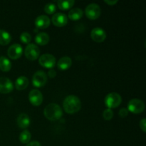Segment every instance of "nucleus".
<instances>
[{"label": "nucleus", "mask_w": 146, "mask_h": 146, "mask_svg": "<svg viewBox=\"0 0 146 146\" xmlns=\"http://www.w3.org/2000/svg\"><path fill=\"white\" fill-rule=\"evenodd\" d=\"M56 72L53 68L50 69L48 72V75L50 78H54L56 76Z\"/></svg>", "instance_id": "obj_30"}, {"label": "nucleus", "mask_w": 146, "mask_h": 146, "mask_svg": "<svg viewBox=\"0 0 146 146\" xmlns=\"http://www.w3.org/2000/svg\"><path fill=\"white\" fill-rule=\"evenodd\" d=\"M23 53V48L19 44H12L9 47L7 50V55L11 59H18L21 56Z\"/></svg>", "instance_id": "obj_9"}, {"label": "nucleus", "mask_w": 146, "mask_h": 146, "mask_svg": "<svg viewBox=\"0 0 146 146\" xmlns=\"http://www.w3.org/2000/svg\"><path fill=\"white\" fill-rule=\"evenodd\" d=\"M31 133L28 131V130H24L22 132L20 133L19 135V141L21 143L25 144L29 143L30 140H31Z\"/></svg>", "instance_id": "obj_23"}, {"label": "nucleus", "mask_w": 146, "mask_h": 146, "mask_svg": "<svg viewBox=\"0 0 146 146\" xmlns=\"http://www.w3.org/2000/svg\"><path fill=\"white\" fill-rule=\"evenodd\" d=\"M85 13L86 17L90 19H96L101 15V7L96 3H91L86 7L85 9Z\"/></svg>", "instance_id": "obj_5"}, {"label": "nucleus", "mask_w": 146, "mask_h": 146, "mask_svg": "<svg viewBox=\"0 0 146 146\" xmlns=\"http://www.w3.org/2000/svg\"><path fill=\"white\" fill-rule=\"evenodd\" d=\"M75 4V1L74 0H68V1H62L59 0L57 1V5L58 8L61 10H67L73 7Z\"/></svg>", "instance_id": "obj_22"}, {"label": "nucleus", "mask_w": 146, "mask_h": 146, "mask_svg": "<svg viewBox=\"0 0 146 146\" xmlns=\"http://www.w3.org/2000/svg\"><path fill=\"white\" fill-rule=\"evenodd\" d=\"M72 64V60L69 56H63L58 60L57 66L61 70H67L71 67Z\"/></svg>", "instance_id": "obj_16"}, {"label": "nucleus", "mask_w": 146, "mask_h": 146, "mask_svg": "<svg viewBox=\"0 0 146 146\" xmlns=\"http://www.w3.org/2000/svg\"><path fill=\"white\" fill-rule=\"evenodd\" d=\"M38 62L44 68L51 69L56 64V58L52 54H44L39 57Z\"/></svg>", "instance_id": "obj_7"}, {"label": "nucleus", "mask_w": 146, "mask_h": 146, "mask_svg": "<svg viewBox=\"0 0 146 146\" xmlns=\"http://www.w3.org/2000/svg\"><path fill=\"white\" fill-rule=\"evenodd\" d=\"M17 125L19 128H27L29 126L30 123H31V121H30V118L27 114L26 113H21L17 118Z\"/></svg>", "instance_id": "obj_15"}, {"label": "nucleus", "mask_w": 146, "mask_h": 146, "mask_svg": "<svg viewBox=\"0 0 146 146\" xmlns=\"http://www.w3.org/2000/svg\"><path fill=\"white\" fill-rule=\"evenodd\" d=\"M127 109L133 113H141L145 109V104L141 100L138 99V98H133V99L129 101Z\"/></svg>", "instance_id": "obj_4"}, {"label": "nucleus", "mask_w": 146, "mask_h": 146, "mask_svg": "<svg viewBox=\"0 0 146 146\" xmlns=\"http://www.w3.org/2000/svg\"><path fill=\"white\" fill-rule=\"evenodd\" d=\"M47 81V76L46 73L43 71H38L34 74L32 77L33 85L37 88L45 86Z\"/></svg>", "instance_id": "obj_8"}, {"label": "nucleus", "mask_w": 146, "mask_h": 146, "mask_svg": "<svg viewBox=\"0 0 146 146\" xmlns=\"http://www.w3.org/2000/svg\"><path fill=\"white\" fill-rule=\"evenodd\" d=\"M64 109L67 113L74 114L80 111L81 108V100L78 97L74 95L68 96L63 102Z\"/></svg>", "instance_id": "obj_1"}, {"label": "nucleus", "mask_w": 146, "mask_h": 146, "mask_svg": "<svg viewBox=\"0 0 146 146\" xmlns=\"http://www.w3.org/2000/svg\"><path fill=\"white\" fill-rule=\"evenodd\" d=\"M44 10L46 14H53V13L55 12L56 10V7L55 4H53V3H48V4H46L45 7H44Z\"/></svg>", "instance_id": "obj_24"}, {"label": "nucleus", "mask_w": 146, "mask_h": 146, "mask_svg": "<svg viewBox=\"0 0 146 146\" xmlns=\"http://www.w3.org/2000/svg\"><path fill=\"white\" fill-rule=\"evenodd\" d=\"M103 117L106 121H110L113 117V111H112V109L106 108L103 113Z\"/></svg>", "instance_id": "obj_26"}, {"label": "nucleus", "mask_w": 146, "mask_h": 146, "mask_svg": "<svg viewBox=\"0 0 146 146\" xmlns=\"http://www.w3.org/2000/svg\"><path fill=\"white\" fill-rule=\"evenodd\" d=\"M29 85V79L26 76H19L15 81V88L18 91L26 89Z\"/></svg>", "instance_id": "obj_18"}, {"label": "nucleus", "mask_w": 146, "mask_h": 146, "mask_svg": "<svg viewBox=\"0 0 146 146\" xmlns=\"http://www.w3.org/2000/svg\"><path fill=\"white\" fill-rule=\"evenodd\" d=\"M11 34L5 30L0 29V45L5 46L11 42Z\"/></svg>", "instance_id": "obj_20"}, {"label": "nucleus", "mask_w": 146, "mask_h": 146, "mask_svg": "<svg viewBox=\"0 0 146 146\" xmlns=\"http://www.w3.org/2000/svg\"><path fill=\"white\" fill-rule=\"evenodd\" d=\"M104 101L108 108L111 109V108H115L119 106L122 101V98L118 93L112 92L108 94L106 96Z\"/></svg>", "instance_id": "obj_3"}, {"label": "nucleus", "mask_w": 146, "mask_h": 146, "mask_svg": "<svg viewBox=\"0 0 146 146\" xmlns=\"http://www.w3.org/2000/svg\"><path fill=\"white\" fill-rule=\"evenodd\" d=\"M104 2H105L106 4H108V5L113 6L118 2V0H112V1H111V0H106V1H104Z\"/></svg>", "instance_id": "obj_31"}, {"label": "nucleus", "mask_w": 146, "mask_h": 146, "mask_svg": "<svg viewBox=\"0 0 146 146\" xmlns=\"http://www.w3.org/2000/svg\"><path fill=\"white\" fill-rule=\"evenodd\" d=\"M119 115L121 118H125L128 115V110L127 108H122L119 111Z\"/></svg>", "instance_id": "obj_27"}, {"label": "nucleus", "mask_w": 146, "mask_h": 146, "mask_svg": "<svg viewBox=\"0 0 146 146\" xmlns=\"http://www.w3.org/2000/svg\"><path fill=\"white\" fill-rule=\"evenodd\" d=\"M14 90L12 81L7 77H0V93L9 94Z\"/></svg>", "instance_id": "obj_11"}, {"label": "nucleus", "mask_w": 146, "mask_h": 146, "mask_svg": "<svg viewBox=\"0 0 146 146\" xmlns=\"http://www.w3.org/2000/svg\"><path fill=\"white\" fill-rule=\"evenodd\" d=\"M24 54L29 60L34 61V60L37 59L38 57L39 56L40 49L38 46H36V44H29L26 47Z\"/></svg>", "instance_id": "obj_6"}, {"label": "nucleus", "mask_w": 146, "mask_h": 146, "mask_svg": "<svg viewBox=\"0 0 146 146\" xmlns=\"http://www.w3.org/2000/svg\"><path fill=\"white\" fill-rule=\"evenodd\" d=\"M29 99L30 103L35 106H40L43 102V95L38 89H33L29 94Z\"/></svg>", "instance_id": "obj_10"}, {"label": "nucleus", "mask_w": 146, "mask_h": 146, "mask_svg": "<svg viewBox=\"0 0 146 146\" xmlns=\"http://www.w3.org/2000/svg\"><path fill=\"white\" fill-rule=\"evenodd\" d=\"M49 36L46 32H41L37 34L35 37V41L37 44L41 46L46 45L49 42Z\"/></svg>", "instance_id": "obj_17"}, {"label": "nucleus", "mask_w": 146, "mask_h": 146, "mask_svg": "<svg viewBox=\"0 0 146 146\" xmlns=\"http://www.w3.org/2000/svg\"><path fill=\"white\" fill-rule=\"evenodd\" d=\"M26 146H41V144H40V143L38 141H33L31 142L28 143Z\"/></svg>", "instance_id": "obj_29"}, {"label": "nucleus", "mask_w": 146, "mask_h": 146, "mask_svg": "<svg viewBox=\"0 0 146 146\" xmlns=\"http://www.w3.org/2000/svg\"><path fill=\"white\" fill-rule=\"evenodd\" d=\"M20 40L24 44H29L31 41V34L28 32H23L20 36Z\"/></svg>", "instance_id": "obj_25"}, {"label": "nucleus", "mask_w": 146, "mask_h": 146, "mask_svg": "<svg viewBox=\"0 0 146 146\" xmlns=\"http://www.w3.org/2000/svg\"><path fill=\"white\" fill-rule=\"evenodd\" d=\"M44 114L46 118L50 121H57L62 117L63 111L58 104L51 103L45 107Z\"/></svg>", "instance_id": "obj_2"}, {"label": "nucleus", "mask_w": 146, "mask_h": 146, "mask_svg": "<svg viewBox=\"0 0 146 146\" xmlns=\"http://www.w3.org/2000/svg\"><path fill=\"white\" fill-rule=\"evenodd\" d=\"M140 128L142 130L143 132H145L146 131V120L145 118H143L141 121H140Z\"/></svg>", "instance_id": "obj_28"}, {"label": "nucleus", "mask_w": 146, "mask_h": 146, "mask_svg": "<svg viewBox=\"0 0 146 146\" xmlns=\"http://www.w3.org/2000/svg\"><path fill=\"white\" fill-rule=\"evenodd\" d=\"M35 25L40 29H46L50 25V19L46 15H40L36 19Z\"/></svg>", "instance_id": "obj_14"}, {"label": "nucleus", "mask_w": 146, "mask_h": 146, "mask_svg": "<svg viewBox=\"0 0 146 146\" xmlns=\"http://www.w3.org/2000/svg\"><path fill=\"white\" fill-rule=\"evenodd\" d=\"M52 23L58 27H62L68 22V17L61 12L56 13L52 17Z\"/></svg>", "instance_id": "obj_13"}, {"label": "nucleus", "mask_w": 146, "mask_h": 146, "mask_svg": "<svg viewBox=\"0 0 146 146\" xmlns=\"http://www.w3.org/2000/svg\"><path fill=\"white\" fill-rule=\"evenodd\" d=\"M11 68V63L9 59L5 56H0V69L2 71L7 72L10 71Z\"/></svg>", "instance_id": "obj_21"}, {"label": "nucleus", "mask_w": 146, "mask_h": 146, "mask_svg": "<svg viewBox=\"0 0 146 146\" xmlns=\"http://www.w3.org/2000/svg\"><path fill=\"white\" fill-rule=\"evenodd\" d=\"M83 14V10L80 8H74L71 9L68 14V17L71 20H78L82 17Z\"/></svg>", "instance_id": "obj_19"}, {"label": "nucleus", "mask_w": 146, "mask_h": 146, "mask_svg": "<svg viewBox=\"0 0 146 146\" xmlns=\"http://www.w3.org/2000/svg\"><path fill=\"white\" fill-rule=\"evenodd\" d=\"M91 36L96 42H103L106 38V32L101 27H96L91 31Z\"/></svg>", "instance_id": "obj_12"}]
</instances>
